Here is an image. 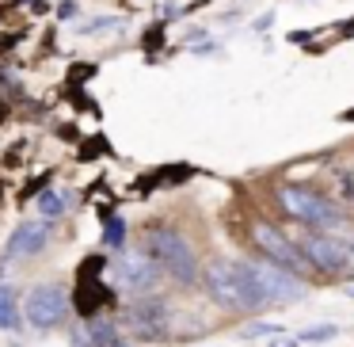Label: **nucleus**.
Listing matches in <instances>:
<instances>
[{"mask_svg": "<svg viewBox=\"0 0 354 347\" xmlns=\"http://www.w3.org/2000/svg\"><path fill=\"white\" fill-rule=\"evenodd\" d=\"M145 252L160 263V271L179 286H194L202 283L198 260H194V248L187 244V237H179L176 229H164V225H153L145 233Z\"/></svg>", "mask_w": 354, "mask_h": 347, "instance_id": "nucleus-1", "label": "nucleus"}, {"mask_svg": "<svg viewBox=\"0 0 354 347\" xmlns=\"http://www.w3.org/2000/svg\"><path fill=\"white\" fill-rule=\"evenodd\" d=\"M274 199L282 202V210L293 217V222H305L313 229H328V225L339 222V206L324 195H316L313 187H297V184H286L274 191Z\"/></svg>", "mask_w": 354, "mask_h": 347, "instance_id": "nucleus-2", "label": "nucleus"}, {"mask_svg": "<svg viewBox=\"0 0 354 347\" xmlns=\"http://www.w3.org/2000/svg\"><path fill=\"white\" fill-rule=\"evenodd\" d=\"M202 286H206L209 301H217L221 309H232V313H252L244 298V283H240L236 260H214L202 271Z\"/></svg>", "mask_w": 354, "mask_h": 347, "instance_id": "nucleus-3", "label": "nucleus"}, {"mask_svg": "<svg viewBox=\"0 0 354 347\" xmlns=\"http://www.w3.org/2000/svg\"><path fill=\"white\" fill-rule=\"evenodd\" d=\"M126 328L133 339H145V344H160L171 332V309L160 298H141L126 309Z\"/></svg>", "mask_w": 354, "mask_h": 347, "instance_id": "nucleus-4", "label": "nucleus"}, {"mask_svg": "<svg viewBox=\"0 0 354 347\" xmlns=\"http://www.w3.org/2000/svg\"><path fill=\"white\" fill-rule=\"evenodd\" d=\"M69 313V294H65L62 283H42L27 294V321L39 332H50L65 321Z\"/></svg>", "mask_w": 354, "mask_h": 347, "instance_id": "nucleus-5", "label": "nucleus"}, {"mask_svg": "<svg viewBox=\"0 0 354 347\" xmlns=\"http://www.w3.org/2000/svg\"><path fill=\"white\" fill-rule=\"evenodd\" d=\"M252 240H255V248H259L263 256H267L270 263H278V267H286V271H305V252L301 248H293V240L286 237L278 225H270V222H255L252 225Z\"/></svg>", "mask_w": 354, "mask_h": 347, "instance_id": "nucleus-6", "label": "nucleus"}, {"mask_svg": "<svg viewBox=\"0 0 354 347\" xmlns=\"http://www.w3.org/2000/svg\"><path fill=\"white\" fill-rule=\"evenodd\" d=\"M115 283L130 294H149L160 283V263L141 248V252H118L115 256Z\"/></svg>", "mask_w": 354, "mask_h": 347, "instance_id": "nucleus-7", "label": "nucleus"}, {"mask_svg": "<svg viewBox=\"0 0 354 347\" xmlns=\"http://www.w3.org/2000/svg\"><path fill=\"white\" fill-rule=\"evenodd\" d=\"M301 252H305V260L313 263V267L328 271V275H343V271H351L354 263V252L343 244V240L328 237V233H308L305 240H301Z\"/></svg>", "mask_w": 354, "mask_h": 347, "instance_id": "nucleus-8", "label": "nucleus"}, {"mask_svg": "<svg viewBox=\"0 0 354 347\" xmlns=\"http://www.w3.org/2000/svg\"><path fill=\"white\" fill-rule=\"evenodd\" d=\"M255 275L263 278V290H267L270 305H274V301H297V298H305V283H301L293 271L278 267V263H255Z\"/></svg>", "mask_w": 354, "mask_h": 347, "instance_id": "nucleus-9", "label": "nucleus"}, {"mask_svg": "<svg viewBox=\"0 0 354 347\" xmlns=\"http://www.w3.org/2000/svg\"><path fill=\"white\" fill-rule=\"evenodd\" d=\"M50 240V225H39V222H24L8 240V256H35L42 252Z\"/></svg>", "mask_w": 354, "mask_h": 347, "instance_id": "nucleus-10", "label": "nucleus"}, {"mask_svg": "<svg viewBox=\"0 0 354 347\" xmlns=\"http://www.w3.org/2000/svg\"><path fill=\"white\" fill-rule=\"evenodd\" d=\"M115 294L107 286H100V278H80V290H77V313L80 317H95L100 305H111Z\"/></svg>", "mask_w": 354, "mask_h": 347, "instance_id": "nucleus-11", "label": "nucleus"}, {"mask_svg": "<svg viewBox=\"0 0 354 347\" xmlns=\"http://www.w3.org/2000/svg\"><path fill=\"white\" fill-rule=\"evenodd\" d=\"M88 336H92V347H130L115 332V324H111V321H92V324H88Z\"/></svg>", "mask_w": 354, "mask_h": 347, "instance_id": "nucleus-12", "label": "nucleus"}, {"mask_svg": "<svg viewBox=\"0 0 354 347\" xmlns=\"http://www.w3.org/2000/svg\"><path fill=\"white\" fill-rule=\"evenodd\" d=\"M19 324V309H16V290L0 286V328H16Z\"/></svg>", "mask_w": 354, "mask_h": 347, "instance_id": "nucleus-13", "label": "nucleus"}, {"mask_svg": "<svg viewBox=\"0 0 354 347\" xmlns=\"http://www.w3.org/2000/svg\"><path fill=\"white\" fill-rule=\"evenodd\" d=\"M103 225H107V233H103V244H107V248H122V240H126L122 217L111 214V210H103Z\"/></svg>", "mask_w": 354, "mask_h": 347, "instance_id": "nucleus-14", "label": "nucleus"}, {"mask_svg": "<svg viewBox=\"0 0 354 347\" xmlns=\"http://www.w3.org/2000/svg\"><path fill=\"white\" fill-rule=\"evenodd\" d=\"M39 210L46 217H62L65 214V199H62V195H54V191H42L39 195Z\"/></svg>", "mask_w": 354, "mask_h": 347, "instance_id": "nucleus-15", "label": "nucleus"}, {"mask_svg": "<svg viewBox=\"0 0 354 347\" xmlns=\"http://www.w3.org/2000/svg\"><path fill=\"white\" fill-rule=\"evenodd\" d=\"M335 336V324H316V328H305L301 332V344H328V339Z\"/></svg>", "mask_w": 354, "mask_h": 347, "instance_id": "nucleus-16", "label": "nucleus"}, {"mask_svg": "<svg viewBox=\"0 0 354 347\" xmlns=\"http://www.w3.org/2000/svg\"><path fill=\"white\" fill-rule=\"evenodd\" d=\"M278 332H282V324H255L252 336H278Z\"/></svg>", "mask_w": 354, "mask_h": 347, "instance_id": "nucleus-17", "label": "nucleus"}, {"mask_svg": "<svg viewBox=\"0 0 354 347\" xmlns=\"http://www.w3.org/2000/svg\"><path fill=\"white\" fill-rule=\"evenodd\" d=\"M301 339H270V347H297Z\"/></svg>", "mask_w": 354, "mask_h": 347, "instance_id": "nucleus-18", "label": "nucleus"}, {"mask_svg": "<svg viewBox=\"0 0 354 347\" xmlns=\"http://www.w3.org/2000/svg\"><path fill=\"white\" fill-rule=\"evenodd\" d=\"M343 123H354V107H351V111H343Z\"/></svg>", "mask_w": 354, "mask_h": 347, "instance_id": "nucleus-19", "label": "nucleus"}, {"mask_svg": "<svg viewBox=\"0 0 354 347\" xmlns=\"http://www.w3.org/2000/svg\"><path fill=\"white\" fill-rule=\"evenodd\" d=\"M351 294H354V290H351Z\"/></svg>", "mask_w": 354, "mask_h": 347, "instance_id": "nucleus-20", "label": "nucleus"}]
</instances>
